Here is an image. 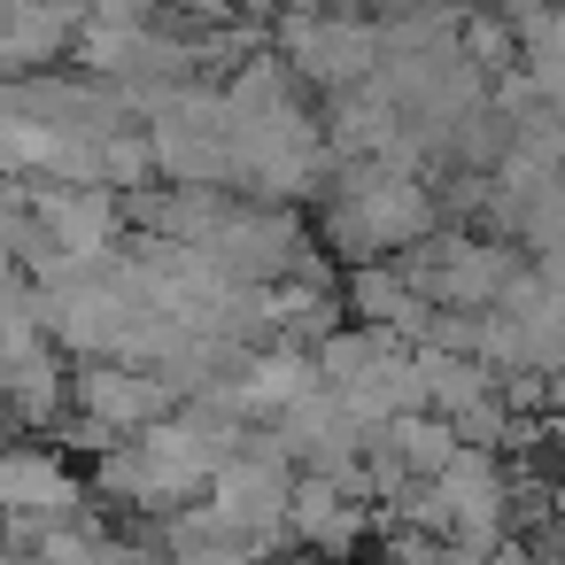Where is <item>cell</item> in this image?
Here are the masks:
<instances>
[{"mask_svg": "<svg viewBox=\"0 0 565 565\" xmlns=\"http://www.w3.org/2000/svg\"><path fill=\"white\" fill-rule=\"evenodd\" d=\"M78 395H86V411L102 418V426H148V418H163V380H148V372H125V364H102V372H86L78 380Z\"/></svg>", "mask_w": 565, "mask_h": 565, "instance_id": "cell-1", "label": "cell"}, {"mask_svg": "<svg viewBox=\"0 0 565 565\" xmlns=\"http://www.w3.org/2000/svg\"><path fill=\"white\" fill-rule=\"evenodd\" d=\"M557 511H565V480H557Z\"/></svg>", "mask_w": 565, "mask_h": 565, "instance_id": "cell-2", "label": "cell"}]
</instances>
